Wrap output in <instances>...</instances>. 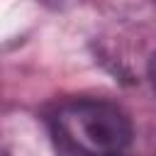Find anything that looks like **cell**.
Here are the masks:
<instances>
[{"label":"cell","mask_w":156,"mask_h":156,"mask_svg":"<svg viewBox=\"0 0 156 156\" xmlns=\"http://www.w3.org/2000/svg\"><path fill=\"white\" fill-rule=\"evenodd\" d=\"M54 146L63 154H119L134 129L122 107L107 100H71L49 117Z\"/></svg>","instance_id":"1"},{"label":"cell","mask_w":156,"mask_h":156,"mask_svg":"<svg viewBox=\"0 0 156 156\" xmlns=\"http://www.w3.org/2000/svg\"><path fill=\"white\" fill-rule=\"evenodd\" d=\"M149 80H151V85H154V90H156V54H154L151 61H149Z\"/></svg>","instance_id":"2"},{"label":"cell","mask_w":156,"mask_h":156,"mask_svg":"<svg viewBox=\"0 0 156 156\" xmlns=\"http://www.w3.org/2000/svg\"><path fill=\"white\" fill-rule=\"evenodd\" d=\"M44 2H49V5H54V7H61L63 2H71V0H44Z\"/></svg>","instance_id":"3"}]
</instances>
